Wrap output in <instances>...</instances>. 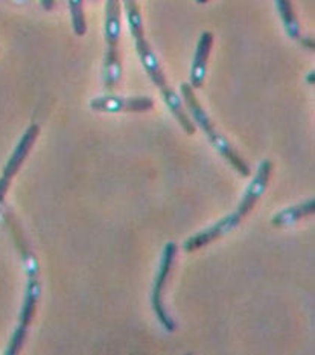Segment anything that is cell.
Segmentation results:
<instances>
[{
    "label": "cell",
    "instance_id": "cell-1",
    "mask_svg": "<svg viewBox=\"0 0 315 355\" xmlns=\"http://www.w3.org/2000/svg\"><path fill=\"white\" fill-rule=\"evenodd\" d=\"M273 171V164L270 160H262L258 168L256 175L253 177L251 183L249 184L247 191L241 200V203L237 205L236 209L228 214L227 217L219 220L217 225H213L212 227L203 230L194 236H190L189 239L184 241V250L186 252H195L198 249H203V247L209 245L210 243L217 241V239L226 236L227 234L232 232L233 229L241 225V221L247 217V215L251 212L253 207L259 202V198L262 197L264 191L267 189V184L270 182Z\"/></svg>",
    "mask_w": 315,
    "mask_h": 355
},
{
    "label": "cell",
    "instance_id": "cell-3",
    "mask_svg": "<svg viewBox=\"0 0 315 355\" xmlns=\"http://www.w3.org/2000/svg\"><path fill=\"white\" fill-rule=\"evenodd\" d=\"M8 225L11 226L12 235H14L15 243H17V247L21 253V258H23V262H25V268H26V275H28L25 299H23V305H21L20 315H19V325H17V328H15L12 338L10 342V346H8V349H6L8 355H14L21 349V346H23V343H25V338L28 334V328L34 320L38 300H40L42 284H40V277H38V262H37L35 254L30 252V249L25 241V238H23L20 229L14 223V218L11 217V215H8Z\"/></svg>",
    "mask_w": 315,
    "mask_h": 355
},
{
    "label": "cell",
    "instance_id": "cell-7",
    "mask_svg": "<svg viewBox=\"0 0 315 355\" xmlns=\"http://www.w3.org/2000/svg\"><path fill=\"white\" fill-rule=\"evenodd\" d=\"M38 135H40V127H38L37 123L29 125L28 130L20 137V141H19L17 146L14 148L11 157L8 159L6 165L3 168L2 177H0V206H2V203H3V198L6 196L8 189H10L11 180L14 179V175L19 173V169L23 165V162L26 160L28 154L30 153V150H33Z\"/></svg>",
    "mask_w": 315,
    "mask_h": 355
},
{
    "label": "cell",
    "instance_id": "cell-12",
    "mask_svg": "<svg viewBox=\"0 0 315 355\" xmlns=\"http://www.w3.org/2000/svg\"><path fill=\"white\" fill-rule=\"evenodd\" d=\"M44 11H52L55 8V0H40Z\"/></svg>",
    "mask_w": 315,
    "mask_h": 355
},
{
    "label": "cell",
    "instance_id": "cell-2",
    "mask_svg": "<svg viewBox=\"0 0 315 355\" xmlns=\"http://www.w3.org/2000/svg\"><path fill=\"white\" fill-rule=\"evenodd\" d=\"M129 33H132L134 38L136 51L139 53L141 63L145 69V72L148 73L151 81L154 83V86L159 89V92L163 96V101L168 105L169 112L174 114L177 122L180 123V127L184 130V133L194 135L195 133V123L192 122L189 113L184 110L181 99L179 95L175 94L174 89L169 86L166 76L163 73V69H161L156 53L152 52L151 44L148 43L147 38H145V29H143V20H136L128 23Z\"/></svg>",
    "mask_w": 315,
    "mask_h": 355
},
{
    "label": "cell",
    "instance_id": "cell-9",
    "mask_svg": "<svg viewBox=\"0 0 315 355\" xmlns=\"http://www.w3.org/2000/svg\"><path fill=\"white\" fill-rule=\"evenodd\" d=\"M212 46H213V34L210 31H204L197 43L194 61H192V66H190L189 84L194 90L203 87L204 80H206V72H207V61H209V57H210Z\"/></svg>",
    "mask_w": 315,
    "mask_h": 355
},
{
    "label": "cell",
    "instance_id": "cell-5",
    "mask_svg": "<svg viewBox=\"0 0 315 355\" xmlns=\"http://www.w3.org/2000/svg\"><path fill=\"white\" fill-rule=\"evenodd\" d=\"M120 14L122 5L120 0H107L105 2V55L102 78L104 87L109 94H113L122 75L119 40H120Z\"/></svg>",
    "mask_w": 315,
    "mask_h": 355
},
{
    "label": "cell",
    "instance_id": "cell-13",
    "mask_svg": "<svg viewBox=\"0 0 315 355\" xmlns=\"http://www.w3.org/2000/svg\"><path fill=\"white\" fill-rule=\"evenodd\" d=\"M197 3H199V5H206L207 2H210V0H195Z\"/></svg>",
    "mask_w": 315,
    "mask_h": 355
},
{
    "label": "cell",
    "instance_id": "cell-11",
    "mask_svg": "<svg viewBox=\"0 0 315 355\" xmlns=\"http://www.w3.org/2000/svg\"><path fill=\"white\" fill-rule=\"evenodd\" d=\"M315 212V202L314 198L306 200V202L293 206V207H287L280 212H278L271 218V225L276 227H285L291 226L294 223L300 221L302 218L308 217V215H312Z\"/></svg>",
    "mask_w": 315,
    "mask_h": 355
},
{
    "label": "cell",
    "instance_id": "cell-8",
    "mask_svg": "<svg viewBox=\"0 0 315 355\" xmlns=\"http://www.w3.org/2000/svg\"><path fill=\"white\" fill-rule=\"evenodd\" d=\"M90 109L98 113H145L154 109L150 96H118L104 95L90 101Z\"/></svg>",
    "mask_w": 315,
    "mask_h": 355
},
{
    "label": "cell",
    "instance_id": "cell-6",
    "mask_svg": "<svg viewBox=\"0 0 315 355\" xmlns=\"http://www.w3.org/2000/svg\"><path fill=\"white\" fill-rule=\"evenodd\" d=\"M177 253V245L175 243H168L165 245L163 254H161V261H160V267L154 281V287H152V295H151V306L154 310L159 322L163 325V328L168 331V333H174L175 331V323L174 320L169 318L165 305H163V293L166 287V281L169 277V273L172 270L174 264V258Z\"/></svg>",
    "mask_w": 315,
    "mask_h": 355
},
{
    "label": "cell",
    "instance_id": "cell-4",
    "mask_svg": "<svg viewBox=\"0 0 315 355\" xmlns=\"http://www.w3.org/2000/svg\"><path fill=\"white\" fill-rule=\"evenodd\" d=\"M180 92H181V98L184 99V104H186V109L190 114L192 122L197 123V125L201 128V131L207 137V141L210 142L215 151H217L219 156L224 157V160L228 162V165L233 166L242 177H249L251 174V169L247 165V162L240 156V153L233 148V145L219 133L217 127L213 125L209 114H207V112L203 109L201 103L197 99L195 92L190 87V84L181 83Z\"/></svg>",
    "mask_w": 315,
    "mask_h": 355
},
{
    "label": "cell",
    "instance_id": "cell-10",
    "mask_svg": "<svg viewBox=\"0 0 315 355\" xmlns=\"http://www.w3.org/2000/svg\"><path fill=\"white\" fill-rule=\"evenodd\" d=\"M276 6H278V11H279V15L283 21L285 33L288 34L291 40H296L300 43L303 48L314 51L315 49L314 40L302 34L300 23H298V19L294 12V6H293V3H291V0H276Z\"/></svg>",
    "mask_w": 315,
    "mask_h": 355
}]
</instances>
